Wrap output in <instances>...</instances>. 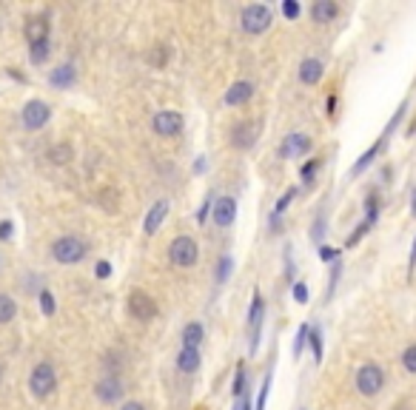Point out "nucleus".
Instances as JSON below:
<instances>
[{"label":"nucleus","instance_id":"e433bc0d","mask_svg":"<svg viewBox=\"0 0 416 410\" xmlns=\"http://www.w3.org/2000/svg\"><path fill=\"white\" fill-rule=\"evenodd\" d=\"M231 268H234V262H231V257H223V259H220V268H217V282H225V279H228V274H231Z\"/></svg>","mask_w":416,"mask_h":410},{"label":"nucleus","instance_id":"412c9836","mask_svg":"<svg viewBox=\"0 0 416 410\" xmlns=\"http://www.w3.org/2000/svg\"><path fill=\"white\" fill-rule=\"evenodd\" d=\"M202 336H205V330H202V325L200 322H191V325H186L182 328V348H200L202 345Z\"/></svg>","mask_w":416,"mask_h":410},{"label":"nucleus","instance_id":"c85d7f7f","mask_svg":"<svg viewBox=\"0 0 416 410\" xmlns=\"http://www.w3.org/2000/svg\"><path fill=\"white\" fill-rule=\"evenodd\" d=\"M231 393H234L237 399L245 396V365H237V373H234V388H231Z\"/></svg>","mask_w":416,"mask_h":410},{"label":"nucleus","instance_id":"58836bf2","mask_svg":"<svg viewBox=\"0 0 416 410\" xmlns=\"http://www.w3.org/2000/svg\"><path fill=\"white\" fill-rule=\"evenodd\" d=\"M294 299H296L299 305L308 302V285H305V282H296V285H294Z\"/></svg>","mask_w":416,"mask_h":410},{"label":"nucleus","instance_id":"79ce46f5","mask_svg":"<svg viewBox=\"0 0 416 410\" xmlns=\"http://www.w3.org/2000/svg\"><path fill=\"white\" fill-rule=\"evenodd\" d=\"M12 228H15V225H12L9 220L0 223V239H9V236H12Z\"/></svg>","mask_w":416,"mask_h":410},{"label":"nucleus","instance_id":"f8f14e48","mask_svg":"<svg viewBox=\"0 0 416 410\" xmlns=\"http://www.w3.org/2000/svg\"><path fill=\"white\" fill-rule=\"evenodd\" d=\"M169 203L166 200H157L151 208H149V214H146V223H143V231L149 234V236H154L160 228H163V223H166V216H169Z\"/></svg>","mask_w":416,"mask_h":410},{"label":"nucleus","instance_id":"20e7f679","mask_svg":"<svg viewBox=\"0 0 416 410\" xmlns=\"http://www.w3.org/2000/svg\"><path fill=\"white\" fill-rule=\"evenodd\" d=\"M169 259L177 265V268H191V265L197 262V243L186 234L174 236L171 245H169Z\"/></svg>","mask_w":416,"mask_h":410},{"label":"nucleus","instance_id":"9b49d317","mask_svg":"<svg viewBox=\"0 0 416 410\" xmlns=\"http://www.w3.org/2000/svg\"><path fill=\"white\" fill-rule=\"evenodd\" d=\"M211 214H214V223L220 228H231V225H234V220H237V203L231 200V197H220L214 203Z\"/></svg>","mask_w":416,"mask_h":410},{"label":"nucleus","instance_id":"c9c22d12","mask_svg":"<svg viewBox=\"0 0 416 410\" xmlns=\"http://www.w3.org/2000/svg\"><path fill=\"white\" fill-rule=\"evenodd\" d=\"M319 165H322V160H311V162L303 165V171H299L303 183H311V180H314V174H316V168H319Z\"/></svg>","mask_w":416,"mask_h":410},{"label":"nucleus","instance_id":"393cba45","mask_svg":"<svg viewBox=\"0 0 416 410\" xmlns=\"http://www.w3.org/2000/svg\"><path fill=\"white\" fill-rule=\"evenodd\" d=\"M294 194H296V188H288V191H285V194H283V200H280V203H276V208L271 211V225H274V228H276V223H280V216L285 214V208H288V203L294 200Z\"/></svg>","mask_w":416,"mask_h":410},{"label":"nucleus","instance_id":"bb28decb","mask_svg":"<svg viewBox=\"0 0 416 410\" xmlns=\"http://www.w3.org/2000/svg\"><path fill=\"white\" fill-rule=\"evenodd\" d=\"M72 157H75L72 146H55V149H49V160H52L55 165H66Z\"/></svg>","mask_w":416,"mask_h":410},{"label":"nucleus","instance_id":"cd10ccee","mask_svg":"<svg viewBox=\"0 0 416 410\" xmlns=\"http://www.w3.org/2000/svg\"><path fill=\"white\" fill-rule=\"evenodd\" d=\"M149 63L154 68H163L169 63V49H166V46H154V49L149 52Z\"/></svg>","mask_w":416,"mask_h":410},{"label":"nucleus","instance_id":"2f4dec72","mask_svg":"<svg viewBox=\"0 0 416 410\" xmlns=\"http://www.w3.org/2000/svg\"><path fill=\"white\" fill-rule=\"evenodd\" d=\"M402 365L408 373H416V345H408L402 353Z\"/></svg>","mask_w":416,"mask_h":410},{"label":"nucleus","instance_id":"9d476101","mask_svg":"<svg viewBox=\"0 0 416 410\" xmlns=\"http://www.w3.org/2000/svg\"><path fill=\"white\" fill-rule=\"evenodd\" d=\"M263 317H265V305H263V297L254 291V299H251V310H248V325H251V353L260 348V328H263Z\"/></svg>","mask_w":416,"mask_h":410},{"label":"nucleus","instance_id":"5701e85b","mask_svg":"<svg viewBox=\"0 0 416 410\" xmlns=\"http://www.w3.org/2000/svg\"><path fill=\"white\" fill-rule=\"evenodd\" d=\"M15 313H17L15 299H12V297H6V294H0V325L12 322V319H15Z\"/></svg>","mask_w":416,"mask_h":410},{"label":"nucleus","instance_id":"c756f323","mask_svg":"<svg viewBox=\"0 0 416 410\" xmlns=\"http://www.w3.org/2000/svg\"><path fill=\"white\" fill-rule=\"evenodd\" d=\"M308 333H311V325H303L296 333V339H294V356L299 359V353H303V348L308 345Z\"/></svg>","mask_w":416,"mask_h":410},{"label":"nucleus","instance_id":"f704fd0d","mask_svg":"<svg viewBox=\"0 0 416 410\" xmlns=\"http://www.w3.org/2000/svg\"><path fill=\"white\" fill-rule=\"evenodd\" d=\"M308 345L314 348V359L322 362V333H319V330H311V333H308Z\"/></svg>","mask_w":416,"mask_h":410},{"label":"nucleus","instance_id":"f3484780","mask_svg":"<svg viewBox=\"0 0 416 410\" xmlns=\"http://www.w3.org/2000/svg\"><path fill=\"white\" fill-rule=\"evenodd\" d=\"M95 393H97V399L100 402H106V404H114L120 396H123V388H120V382L117 379H103V382H97L95 384Z\"/></svg>","mask_w":416,"mask_h":410},{"label":"nucleus","instance_id":"7ed1b4c3","mask_svg":"<svg viewBox=\"0 0 416 410\" xmlns=\"http://www.w3.org/2000/svg\"><path fill=\"white\" fill-rule=\"evenodd\" d=\"M29 388H32V396H35V399H46V396L55 393V388H57V373H55V368L49 365V362H40V365L32 371Z\"/></svg>","mask_w":416,"mask_h":410},{"label":"nucleus","instance_id":"8fccbe9b","mask_svg":"<svg viewBox=\"0 0 416 410\" xmlns=\"http://www.w3.org/2000/svg\"><path fill=\"white\" fill-rule=\"evenodd\" d=\"M0 376H3V371H0Z\"/></svg>","mask_w":416,"mask_h":410},{"label":"nucleus","instance_id":"f03ea898","mask_svg":"<svg viewBox=\"0 0 416 410\" xmlns=\"http://www.w3.org/2000/svg\"><path fill=\"white\" fill-rule=\"evenodd\" d=\"M240 23H243V32H248V35H263V32L271 26V23H274V15H271V9H268L265 3H251V6L243 9Z\"/></svg>","mask_w":416,"mask_h":410},{"label":"nucleus","instance_id":"7c9ffc66","mask_svg":"<svg viewBox=\"0 0 416 410\" xmlns=\"http://www.w3.org/2000/svg\"><path fill=\"white\" fill-rule=\"evenodd\" d=\"M374 228V223H368V220H362L359 225H357V231L348 236V243H345V245H348V248H354L357 243H359V239H362V234H368V231H371Z\"/></svg>","mask_w":416,"mask_h":410},{"label":"nucleus","instance_id":"0eeeda50","mask_svg":"<svg viewBox=\"0 0 416 410\" xmlns=\"http://www.w3.org/2000/svg\"><path fill=\"white\" fill-rule=\"evenodd\" d=\"M182 114L180 111H171V109H166V111H157L154 117H151V129L160 134V137H174V134H180L182 131Z\"/></svg>","mask_w":416,"mask_h":410},{"label":"nucleus","instance_id":"4c0bfd02","mask_svg":"<svg viewBox=\"0 0 416 410\" xmlns=\"http://www.w3.org/2000/svg\"><path fill=\"white\" fill-rule=\"evenodd\" d=\"M299 12H303V9H299L296 0H285V3H283V15H285L288 20H296V17H299Z\"/></svg>","mask_w":416,"mask_h":410},{"label":"nucleus","instance_id":"dca6fc26","mask_svg":"<svg viewBox=\"0 0 416 410\" xmlns=\"http://www.w3.org/2000/svg\"><path fill=\"white\" fill-rule=\"evenodd\" d=\"M251 97H254V83H248V80H237L234 86L228 88L225 103H228V106H243V103H248Z\"/></svg>","mask_w":416,"mask_h":410},{"label":"nucleus","instance_id":"de8ad7c7","mask_svg":"<svg viewBox=\"0 0 416 410\" xmlns=\"http://www.w3.org/2000/svg\"><path fill=\"white\" fill-rule=\"evenodd\" d=\"M120 410H146V407H143L140 402H126V404H123Z\"/></svg>","mask_w":416,"mask_h":410},{"label":"nucleus","instance_id":"2eb2a0df","mask_svg":"<svg viewBox=\"0 0 416 410\" xmlns=\"http://www.w3.org/2000/svg\"><path fill=\"white\" fill-rule=\"evenodd\" d=\"M26 40H29V46H35V43H43V40H49V20L46 17H29L26 20Z\"/></svg>","mask_w":416,"mask_h":410},{"label":"nucleus","instance_id":"72a5a7b5","mask_svg":"<svg viewBox=\"0 0 416 410\" xmlns=\"http://www.w3.org/2000/svg\"><path fill=\"white\" fill-rule=\"evenodd\" d=\"M55 308H57V305H55V294H52V291H43V294H40V310L46 313V317H52Z\"/></svg>","mask_w":416,"mask_h":410},{"label":"nucleus","instance_id":"4be33fe9","mask_svg":"<svg viewBox=\"0 0 416 410\" xmlns=\"http://www.w3.org/2000/svg\"><path fill=\"white\" fill-rule=\"evenodd\" d=\"M382 146H385V142H382V140H377V142H374V146H371V149H368V151H365V154H362V157L357 160V165L351 168V177H359V174L365 171V168H368V165H371V162H374V157H377V154L382 151Z\"/></svg>","mask_w":416,"mask_h":410},{"label":"nucleus","instance_id":"1a4fd4ad","mask_svg":"<svg viewBox=\"0 0 416 410\" xmlns=\"http://www.w3.org/2000/svg\"><path fill=\"white\" fill-rule=\"evenodd\" d=\"M129 313L134 319H140V322H149L157 317V302L146 294V291H131L129 294Z\"/></svg>","mask_w":416,"mask_h":410},{"label":"nucleus","instance_id":"a19ab883","mask_svg":"<svg viewBox=\"0 0 416 410\" xmlns=\"http://www.w3.org/2000/svg\"><path fill=\"white\" fill-rule=\"evenodd\" d=\"M211 208H214V200H211V197H208V200L202 203V208H200V214H197V220H200V223H205V216H208V211H211Z\"/></svg>","mask_w":416,"mask_h":410},{"label":"nucleus","instance_id":"39448f33","mask_svg":"<svg viewBox=\"0 0 416 410\" xmlns=\"http://www.w3.org/2000/svg\"><path fill=\"white\" fill-rule=\"evenodd\" d=\"M382 384H385V373L374 362H368V365H362L357 371V391L362 396H377L382 391Z\"/></svg>","mask_w":416,"mask_h":410},{"label":"nucleus","instance_id":"09e8293b","mask_svg":"<svg viewBox=\"0 0 416 410\" xmlns=\"http://www.w3.org/2000/svg\"><path fill=\"white\" fill-rule=\"evenodd\" d=\"M334 109H337V97H328V114H334Z\"/></svg>","mask_w":416,"mask_h":410},{"label":"nucleus","instance_id":"aec40b11","mask_svg":"<svg viewBox=\"0 0 416 410\" xmlns=\"http://www.w3.org/2000/svg\"><path fill=\"white\" fill-rule=\"evenodd\" d=\"M177 368H180L182 373H194V371L200 368V351L182 348V351L177 353Z\"/></svg>","mask_w":416,"mask_h":410},{"label":"nucleus","instance_id":"ddd939ff","mask_svg":"<svg viewBox=\"0 0 416 410\" xmlns=\"http://www.w3.org/2000/svg\"><path fill=\"white\" fill-rule=\"evenodd\" d=\"M311 151V137L305 134H288L283 149H280V157H305Z\"/></svg>","mask_w":416,"mask_h":410},{"label":"nucleus","instance_id":"a211bd4d","mask_svg":"<svg viewBox=\"0 0 416 410\" xmlns=\"http://www.w3.org/2000/svg\"><path fill=\"white\" fill-rule=\"evenodd\" d=\"M337 15H339V6L334 3V0H316V3L311 6V20L314 23H331Z\"/></svg>","mask_w":416,"mask_h":410},{"label":"nucleus","instance_id":"473e14b6","mask_svg":"<svg viewBox=\"0 0 416 410\" xmlns=\"http://www.w3.org/2000/svg\"><path fill=\"white\" fill-rule=\"evenodd\" d=\"M268 388H271V371L263 376V384H260V396H257V410H265V402H268Z\"/></svg>","mask_w":416,"mask_h":410},{"label":"nucleus","instance_id":"423d86ee","mask_svg":"<svg viewBox=\"0 0 416 410\" xmlns=\"http://www.w3.org/2000/svg\"><path fill=\"white\" fill-rule=\"evenodd\" d=\"M49 117H52V109L43 100H29L23 106V126L29 131H40L46 123H49Z\"/></svg>","mask_w":416,"mask_h":410},{"label":"nucleus","instance_id":"a878e982","mask_svg":"<svg viewBox=\"0 0 416 410\" xmlns=\"http://www.w3.org/2000/svg\"><path fill=\"white\" fill-rule=\"evenodd\" d=\"M405 111H408V100H402V103H399V109H397V114H394V117H390V123L385 126V131H382V137H379L382 142H385V140H388L390 134H394V131H397V126L402 123V117H405Z\"/></svg>","mask_w":416,"mask_h":410},{"label":"nucleus","instance_id":"49530a36","mask_svg":"<svg viewBox=\"0 0 416 410\" xmlns=\"http://www.w3.org/2000/svg\"><path fill=\"white\" fill-rule=\"evenodd\" d=\"M410 214H413V220H416V185L410 188Z\"/></svg>","mask_w":416,"mask_h":410},{"label":"nucleus","instance_id":"a18cd8bd","mask_svg":"<svg viewBox=\"0 0 416 410\" xmlns=\"http://www.w3.org/2000/svg\"><path fill=\"white\" fill-rule=\"evenodd\" d=\"M231 410H251V402H248V396H243V399H240L234 407H231Z\"/></svg>","mask_w":416,"mask_h":410},{"label":"nucleus","instance_id":"b1692460","mask_svg":"<svg viewBox=\"0 0 416 410\" xmlns=\"http://www.w3.org/2000/svg\"><path fill=\"white\" fill-rule=\"evenodd\" d=\"M49 55H52V46H49V40H43V43H35V46H29V57H32V63H46V60H49Z\"/></svg>","mask_w":416,"mask_h":410},{"label":"nucleus","instance_id":"f257e3e1","mask_svg":"<svg viewBox=\"0 0 416 410\" xmlns=\"http://www.w3.org/2000/svg\"><path fill=\"white\" fill-rule=\"evenodd\" d=\"M52 257L60 265H77L88 257V245H86V239H80L75 234H66V236H57L52 243Z\"/></svg>","mask_w":416,"mask_h":410},{"label":"nucleus","instance_id":"37998d69","mask_svg":"<svg viewBox=\"0 0 416 410\" xmlns=\"http://www.w3.org/2000/svg\"><path fill=\"white\" fill-rule=\"evenodd\" d=\"M108 274H111V265H108V262H97V277L106 279Z\"/></svg>","mask_w":416,"mask_h":410},{"label":"nucleus","instance_id":"6ab92c4d","mask_svg":"<svg viewBox=\"0 0 416 410\" xmlns=\"http://www.w3.org/2000/svg\"><path fill=\"white\" fill-rule=\"evenodd\" d=\"M49 83H52L55 88H68V86L75 83V66L63 63V66L52 68V71H49Z\"/></svg>","mask_w":416,"mask_h":410},{"label":"nucleus","instance_id":"c03bdc74","mask_svg":"<svg viewBox=\"0 0 416 410\" xmlns=\"http://www.w3.org/2000/svg\"><path fill=\"white\" fill-rule=\"evenodd\" d=\"M416 268V239H413V248H410V257H408V274H413Z\"/></svg>","mask_w":416,"mask_h":410},{"label":"nucleus","instance_id":"4468645a","mask_svg":"<svg viewBox=\"0 0 416 410\" xmlns=\"http://www.w3.org/2000/svg\"><path fill=\"white\" fill-rule=\"evenodd\" d=\"M322 75H325V66H322V60L316 57H308L299 63V83H305V86H316L322 80Z\"/></svg>","mask_w":416,"mask_h":410},{"label":"nucleus","instance_id":"6e6552de","mask_svg":"<svg viewBox=\"0 0 416 410\" xmlns=\"http://www.w3.org/2000/svg\"><path fill=\"white\" fill-rule=\"evenodd\" d=\"M260 137V126L257 123H251V120H243V123H237L234 129H231V146H234L237 151H248L254 149V142H257Z\"/></svg>","mask_w":416,"mask_h":410},{"label":"nucleus","instance_id":"ea45409f","mask_svg":"<svg viewBox=\"0 0 416 410\" xmlns=\"http://www.w3.org/2000/svg\"><path fill=\"white\" fill-rule=\"evenodd\" d=\"M337 257H339V251H337V248L319 245V259H322V262H337Z\"/></svg>","mask_w":416,"mask_h":410}]
</instances>
